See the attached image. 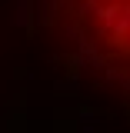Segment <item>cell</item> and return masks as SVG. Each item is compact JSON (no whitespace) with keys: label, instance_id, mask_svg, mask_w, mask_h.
Returning a JSON list of instances; mask_svg holds the SVG:
<instances>
[{"label":"cell","instance_id":"6da1fadb","mask_svg":"<svg viewBox=\"0 0 130 133\" xmlns=\"http://www.w3.org/2000/svg\"><path fill=\"white\" fill-rule=\"evenodd\" d=\"M83 17L97 20L94 43L107 47L110 57H117L120 63H130V0L123 7H110V10H97V14H83Z\"/></svg>","mask_w":130,"mask_h":133}]
</instances>
